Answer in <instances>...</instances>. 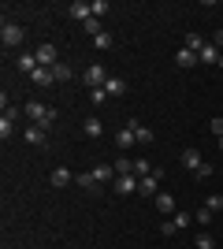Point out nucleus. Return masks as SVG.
Listing matches in <instances>:
<instances>
[{
  "label": "nucleus",
  "instance_id": "23",
  "mask_svg": "<svg viewBox=\"0 0 223 249\" xmlns=\"http://www.w3.org/2000/svg\"><path fill=\"white\" fill-rule=\"evenodd\" d=\"M205 45H208V41H205L201 34H186V49H190V52H197V56H201Z\"/></svg>",
  "mask_w": 223,
  "mask_h": 249
},
{
  "label": "nucleus",
  "instance_id": "37",
  "mask_svg": "<svg viewBox=\"0 0 223 249\" xmlns=\"http://www.w3.org/2000/svg\"><path fill=\"white\" fill-rule=\"evenodd\" d=\"M212 134L223 138V115H216V119H212Z\"/></svg>",
  "mask_w": 223,
  "mask_h": 249
},
{
  "label": "nucleus",
  "instance_id": "31",
  "mask_svg": "<svg viewBox=\"0 0 223 249\" xmlns=\"http://www.w3.org/2000/svg\"><path fill=\"white\" fill-rule=\"evenodd\" d=\"M197 249H216V242H212V234H208V231H201V234H197Z\"/></svg>",
  "mask_w": 223,
  "mask_h": 249
},
{
  "label": "nucleus",
  "instance_id": "12",
  "mask_svg": "<svg viewBox=\"0 0 223 249\" xmlns=\"http://www.w3.org/2000/svg\"><path fill=\"white\" fill-rule=\"evenodd\" d=\"M175 63L190 71V67H197V63H201V60H197V52H190V49H179V52H175Z\"/></svg>",
  "mask_w": 223,
  "mask_h": 249
},
{
  "label": "nucleus",
  "instance_id": "30",
  "mask_svg": "<svg viewBox=\"0 0 223 249\" xmlns=\"http://www.w3.org/2000/svg\"><path fill=\"white\" fill-rule=\"evenodd\" d=\"M149 171H153V164H149V160H134V175H138V178H145Z\"/></svg>",
  "mask_w": 223,
  "mask_h": 249
},
{
  "label": "nucleus",
  "instance_id": "6",
  "mask_svg": "<svg viewBox=\"0 0 223 249\" xmlns=\"http://www.w3.org/2000/svg\"><path fill=\"white\" fill-rule=\"evenodd\" d=\"M112 190H116V194H138V175H119L116 182H112Z\"/></svg>",
  "mask_w": 223,
  "mask_h": 249
},
{
  "label": "nucleus",
  "instance_id": "8",
  "mask_svg": "<svg viewBox=\"0 0 223 249\" xmlns=\"http://www.w3.org/2000/svg\"><path fill=\"white\" fill-rule=\"evenodd\" d=\"M15 67L26 71V74H34L37 71V52H19V56H15Z\"/></svg>",
  "mask_w": 223,
  "mask_h": 249
},
{
  "label": "nucleus",
  "instance_id": "16",
  "mask_svg": "<svg viewBox=\"0 0 223 249\" xmlns=\"http://www.w3.org/2000/svg\"><path fill=\"white\" fill-rule=\"evenodd\" d=\"M134 142H138V134H134V130H130V126H123V130H119V134H116V145L123 149V153H127V149L134 145Z\"/></svg>",
  "mask_w": 223,
  "mask_h": 249
},
{
  "label": "nucleus",
  "instance_id": "39",
  "mask_svg": "<svg viewBox=\"0 0 223 249\" xmlns=\"http://www.w3.org/2000/svg\"><path fill=\"white\" fill-rule=\"evenodd\" d=\"M220 149H223V138H220Z\"/></svg>",
  "mask_w": 223,
  "mask_h": 249
},
{
  "label": "nucleus",
  "instance_id": "21",
  "mask_svg": "<svg viewBox=\"0 0 223 249\" xmlns=\"http://www.w3.org/2000/svg\"><path fill=\"white\" fill-rule=\"evenodd\" d=\"M220 56H223V52L216 49V45H205V49H201V56H197V60H201V63H220Z\"/></svg>",
  "mask_w": 223,
  "mask_h": 249
},
{
  "label": "nucleus",
  "instance_id": "27",
  "mask_svg": "<svg viewBox=\"0 0 223 249\" xmlns=\"http://www.w3.org/2000/svg\"><path fill=\"white\" fill-rule=\"evenodd\" d=\"M93 45H97V49H101V52H104V49H112V45H116V41H112V34H97V37H93Z\"/></svg>",
  "mask_w": 223,
  "mask_h": 249
},
{
  "label": "nucleus",
  "instance_id": "34",
  "mask_svg": "<svg viewBox=\"0 0 223 249\" xmlns=\"http://www.w3.org/2000/svg\"><path fill=\"white\" fill-rule=\"evenodd\" d=\"M205 208H212V212H223V197H220V194H216V197H208V201H205Z\"/></svg>",
  "mask_w": 223,
  "mask_h": 249
},
{
  "label": "nucleus",
  "instance_id": "19",
  "mask_svg": "<svg viewBox=\"0 0 223 249\" xmlns=\"http://www.w3.org/2000/svg\"><path fill=\"white\" fill-rule=\"evenodd\" d=\"M49 71H52V78H56V82H71V67H67V63L64 60H60V63H56V67H49Z\"/></svg>",
  "mask_w": 223,
  "mask_h": 249
},
{
  "label": "nucleus",
  "instance_id": "14",
  "mask_svg": "<svg viewBox=\"0 0 223 249\" xmlns=\"http://www.w3.org/2000/svg\"><path fill=\"white\" fill-rule=\"evenodd\" d=\"M130 130H134V134H138V142H141V145H149V142H153V138H156V134H153V130H149V126L145 123H138V119H130Z\"/></svg>",
  "mask_w": 223,
  "mask_h": 249
},
{
  "label": "nucleus",
  "instance_id": "9",
  "mask_svg": "<svg viewBox=\"0 0 223 249\" xmlns=\"http://www.w3.org/2000/svg\"><path fill=\"white\" fill-rule=\"evenodd\" d=\"M116 167H112V164H97V171H93V182H97V186H101V182H116Z\"/></svg>",
  "mask_w": 223,
  "mask_h": 249
},
{
  "label": "nucleus",
  "instance_id": "15",
  "mask_svg": "<svg viewBox=\"0 0 223 249\" xmlns=\"http://www.w3.org/2000/svg\"><path fill=\"white\" fill-rule=\"evenodd\" d=\"M82 134H86V138H101V134H104V126H101V119H97V115H89V119L82 123Z\"/></svg>",
  "mask_w": 223,
  "mask_h": 249
},
{
  "label": "nucleus",
  "instance_id": "20",
  "mask_svg": "<svg viewBox=\"0 0 223 249\" xmlns=\"http://www.w3.org/2000/svg\"><path fill=\"white\" fill-rule=\"evenodd\" d=\"M182 164L190 167V171H197V167H201L205 160H201V153H197V149H186V153H182Z\"/></svg>",
  "mask_w": 223,
  "mask_h": 249
},
{
  "label": "nucleus",
  "instance_id": "13",
  "mask_svg": "<svg viewBox=\"0 0 223 249\" xmlns=\"http://www.w3.org/2000/svg\"><path fill=\"white\" fill-rule=\"evenodd\" d=\"M30 82L37 86V89H45V86H52L56 78H52V71H49V67H37V71L30 74Z\"/></svg>",
  "mask_w": 223,
  "mask_h": 249
},
{
  "label": "nucleus",
  "instance_id": "17",
  "mask_svg": "<svg viewBox=\"0 0 223 249\" xmlns=\"http://www.w3.org/2000/svg\"><path fill=\"white\" fill-rule=\"evenodd\" d=\"M156 212H164V216H175V197H171V194H156Z\"/></svg>",
  "mask_w": 223,
  "mask_h": 249
},
{
  "label": "nucleus",
  "instance_id": "40",
  "mask_svg": "<svg viewBox=\"0 0 223 249\" xmlns=\"http://www.w3.org/2000/svg\"><path fill=\"white\" fill-rule=\"evenodd\" d=\"M220 67H223V56H220Z\"/></svg>",
  "mask_w": 223,
  "mask_h": 249
},
{
  "label": "nucleus",
  "instance_id": "3",
  "mask_svg": "<svg viewBox=\"0 0 223 249\" xmlns=\"http://www.w3.org/2000/svg\"><path fill=\"white\" fill-rule=\"evenodd\" d=\"M82 82L89 86V89H104V82H108V71L101 67V63H93V67H86V71H82Z\"/></svg>",
  "mask_w": 223,
  "mask_h": 249
},
{
  "label": "nucleus",
  "instance_id": "11",
  "mask_svg": "<svg viewBox=\"0 0 223 249\" xmlns=\"http://www.w3.org/2000/svg\"><path fill=\"white\" fill-rule=\"evenodd\" d=\"M22 138H26V142H30V145H45V138H49V130H41V126H26V130H22Z\"/></svg>",
  "mask_w": 223,
  "mask_h": 249
},
{
  "label": "nucleus",
  "instance_id": "10",
  "mask_svg": "<svg viewBox=\"0 0 223 249\" xmlns=\"http://www.w3.org/2000/svg\"><path fill=\"white\" fill-rule=\"evenodd\" d=\"M104 93H108V97H123V93H127V82H123V78H116V74H108Z\"/></svg>",
  "mask_w": 223,
  "mask_h": 249
},
{
  "label": "nucleus",
  "instance_id": "25",
  "mask_svg": "<svg viewBox=\"0 0 223 249\" xmlns=\"http://www.w3.org/2000/svg\"><path fill=\"white\" fill-rule=\"evenodd\" d=\"M11 134H15V119H8V115H0V138L8 142Z\"/></svg>",
  "mask_w": 223,
  "mask_h": 249
},
{
  "label": "nucleus",
  "instance_id": "33",
  "mask_svg": "<svg viewBox=\"0 0 223 249\" xmlns=\"http://www.w3.org/2000/svg\"><path fill=\"white\" fill-rule=\"evenodd\" d=\"M89 101H93V104H97V108H101V104H104V101H108V93H104V89H89Z\"/></svg>",
  "mask_w": 223,
  "mask_h": 249
},
{
  "label": "nucleus",
  "instance_id": "35",
  "mask_svg": "<svg viewBox=\"0 0 223 249\" xmlns=\"http://www.w3.org/2000/svg\"><path fill=\"white\" fill-rule=\"evenodd\" d=\"M74 182H78V186H97V182H93V171H86V175H74Z\"/></svg>",
  "mask_w": 223,
  "mask_h": 249
},
{
  "label": "nucleus",
  "instance_id": "5",
  "mask_svg": "<svg viewBox=\"0 0 223 249\" xmlns=\"http://www.w3.org/2000/svg\"><path fill=\"white\" fill-rule=\"evenodd\" d=\"M56 45L52 41H45V45H37V67H56Z\"/></svg>",
  "mask_w": 223,
  "mask_h": 249
},
{
  "label": "nucleus",
  "instance_id": "36",
  "mask_svg": "<svg viewBox=\"0 0 223 249\" xmlns=\"http://www.w3.org/2000/svg\"><path fill=\"white\" fill-rule=\"evenodd\" d=\"M175 231H179V227H175V223H171V219H164V223H160V234H164V238H171V234H175Z\"/></svg>",
  "mask_w": 223,
  "mask_h": 249
},
{
  "label": "nucleus",
  "instance_id": "4",
  "mask_svg": "<svg viewBox=\"0 0 223 249\" xmlns=\"http://www.w3.org/2000/svg\"><path fill=\"white\" fill-rule=\"evenodd\" d=\"M164 178V167H153L145 178H138V194H145V197H156V182Z\"/></svg>",
  "mask_w": 223,
  "mask_h": 249
},
{
  "label": "nucleus",
  "instance_id": "24",
  "mask_svg": "<svg viewBox=\"0 0 223 249\" xmlns=\"http://www.w3.org/2000/svg\"><path fill=\"white\" fill-rule=\"evenodd\" d=\"M116 175H134V160H130V156H123V160H116Z\"/></svg>",
  "mask_w": 223,
  "mask_h": 249
},
{
  "label": "nucleus",
  "instance_id": "18",
  "mask_svg": "<svg viewBox=\"0 0 223 249\" xmlns=\"http://www.w3.org/2000/svg\"><path fill=\"white\" fill-rule=\"evenodd\" d=\"M49 182H52V186H67V182H74V175L67 171V167H56L52 175H49Z\"/></svg>",
  "mask_w": 223,
  "mask_h": 249
},
{
  "label": "nucleus",
  "instance_id": "32",
  "mask_svg": "<svg viewBox=\"0 0 223 249\" xmlns=\"http://www.w3.org/2000/svg\"><path fill=\"white\" fill-rule=\"evenodd\" d=\"M193 178H201V182H205V178H212V164H201L197 171H193Z\"/></svg>",
  "mask_w": 223,
  "mask_h": 249
},
{
  "label": "nucleus",
  "instance_id": "2",
  "mask_svg": "<svg viewBox=\"0 0 223 249\" xmlns=\"http://www.w3.org/2000/svg\"><path fill=\"white\" fill-rule=\"evenodd\" d=\"M0 41H4V49H19V45L26 41V30H22L19 22L4 19V26H0Z\"/></svg>",
  "mask_w": 223,
  "mask_h": 249
},
{
  "label": "nucleus",
  "instance_id": "28",
  "mask_svg": "<svg viewBox=\"0 0 223 249\" xmlns=\"http://www.w3.org/2000/svg\"><path fill=\"white\" fill-rule=\"evenodd\" d=\"M82 26H86V34H89V37H97V34H104V30H101V19H97V15H93V19H86Z\"/></svg>",
  "mask_w": 223,
  "mask_h": 249
},
{
  "label": "nucleus",
  "instance_id": "1",
  "mask_svg": "<svg viewBox=\"0 0 223 249\" xmlns=\"http://www.w3.org/2000/svg\"><path fill=\"white\" fill-rule=\"evenodd\" d=\"M22 112L30 115V123L41 126V130H49V126L56 123V108H45L41 101H26V108H22Z\"/></svg>",
  "mask_w": 223,
  "mask_h": 249
},
{
  "label": "nucleus",
  "instance_id": "38",
  "mask_svg": "<svg viewBox=\"0 0 223 249\" xmlns=\"http://www.w3.org/2000/svg\"><path fill=\"white\" fill-rule=\"evenodd\" d=\"M212 41H216V49H220V45H223V30H216V37H212Z\"/></svg>",
  "mask_w": 223,
  "mask_h": 249
},
{
  "label": "nucleus",
  "instance_id": "29",
  "mask_svg": "<svg viewBox=\"0 0 223 249\" xmlns=\"http://www.w3.org/2000/svg\"><path fill=\"white\" fill-rule=\"evenodd\" d=\"M89 8H93V15L101 19V15H108V8H112V4H108V0H89Z\"/></svg>",
  "mask_w": 223,
  "mask_h": 249
},
{
  "label": "nucleus",
  "instance_id": "22",
  "mask_svg": "<svg viewBox=\"0 0 223 249\" xmlns=\"http://www.w3.org/2000/svg\"><path fill=\"white\" fill-rule=\"evenodd\" d=\"M212 219H216V212H212V208H197V212H193V223H197V227H208Z\"/></svg>",
  "mask_w": 223,
  "mask_h": 249
},
{
  "label": "nucleus",
  "instance_id": "7",
  "mask_svg": "<svg viewBox=\"0 0 223 249\" xmlns=\"http://www.w3.org/2000/svg\"><path fill=\"white\" fill-rule=\"evenodd\" d=\"M67 15H71V19H78V22H86V19H93V8H89L86 0H74L71 8H67Z\"/></svg>",
  "mask_w": 223,
  "mask_h": 249
},
{
  "label": "nucleus",
  "instance_id": "26",
  "mask_svg": "<svg viewBox=\"0 0 223 249\" xmlns=\"http://www.w3.org/2000/svg\"><path fill=\"white\" fill-rule=\"evenodd\" d=\"M171 223H175L179 231H186V227L193 223V216H190V212H175V216H171Z\"/></svg>",
  "mask_w": 223,
  "mask_h": 249
}]
</instances>
